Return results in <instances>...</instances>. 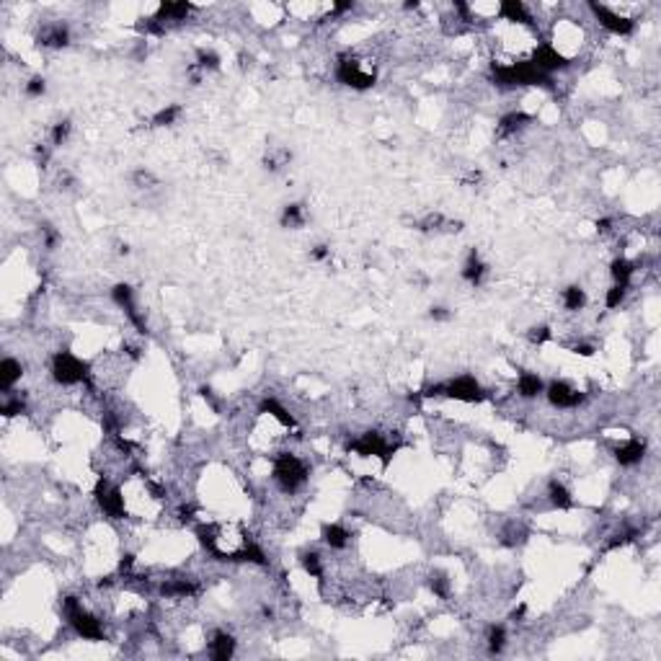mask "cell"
I'll return each instance as SVG.
<instances>
[{"mask_svg":"<svg viewBox=\"0 0 661 661\" xmlns=\"http://www.w3.org/2000/svg\"><path fill=\"white\" fill-rule=\"evenodd\" d=\"M646 457V442L638 437H628L625 442H620L618 447H615V460H618V465H622V468H636V465L643 463Z\"/></svg>","mask_w":661,"mask_h":661,"instance_id":"cell-4","label":"cell"},{"mask_svg":"<svg viewBox=\"0 0 661 661\" xmlns=\"http://www.w3.org/2000/svg\"><path fill=\"white\" fill-rule=\"evenodd\" d=\"M488 274V264L480 258V253L473 248L471 253H468V258H465L463 269H460V277H463V281H468L471 287H480L483 284V279H486Z\"/></svg>","mask_w":661,"mask_h":661,"instance_id":"cell-7","label":"cell"},{"mask_svg":"<svg viewBox=\"0 0 661 661\" xmlns=\"http://www.w3.org/2000/svg\"><path fill=\"white\" fill-rule=\"evenodd\" d=\"M300 566L310 578H323L326 576V558L318 550H302L300 553Z\"/></svg>","mask_w":661,"mask_h":661,"instance_id":"cell-15","label":"cell"},{"mask_svg":"<svg viewBox=\"0 0 661 661\" xmlns=\"http://www.w3.org/2000/svg\"><path fill=\"white\" fill-rule=\"evenodd\" d=\"M545 499H548V504L553 506V509H561V512H566V509H571V506H573V494H571V488L566 486L563 480H558V478H553L550 483H548Z\"/></svg>","mask_w":661,"mask_h":661,"instance_id":"cell-11","label":"cell"},{"mask_svg":"<svg viewBox=\"0 0 661 661\" xmlns=\"http://www.w3.org/2000/svg\"><path fill=\"white\" fill-rule=\"evenodd\" d=\"M321 540L326 548L341 553V550H347V548L352 545V532H349V527H344L341 522H326L321 527Z\"/></svg>","mask_w":661,"mask_h":661,"instance_id":"cell-5","label":"cell"},{"mask_svg":"<svg viewBox=\"0 0 661 661\" xmlns=\"http://www.w3.org/2000/svg\"><path fill=\"white\" fill-rule=\"evenodd\" d=\"M587 289L578 287V284H571V287L561 289V305L566 313H581L587 307Z\"/></svg>","mask_w":661,"mask_h":661,"instance_id":"cell-13","label":"cell"},{"mask_svg":"<svg viewBox=\"0 0 661 661\" xmlns=\"http://www.w3.org/2000/svg\"><path fill=\"white\" fill-rule=\"evenodd\" d=\"M429 589H431V594L434 597H439V599H450V592H452V578L447 576L445 571H439V569H434V571H429Z\"/></svg>","mask_w":661,"mask_h":661,"instance_id":"cell-16","label":"cell"},{"mask_svg":"<svg viewBox=\"0 0 661 661\" xmlns=\"http://www.w3.org/2000/svg\"><path fill=\"white\" fill-rule=\"evenodd\" d=\"M70 132H73V122L70 119H60L50 127V140L47 145L50 148H62L67 140H70Z\"/></svg>","mask_w":661,"mask_h":661,"instance_id":"cell-18","label":"cell"},{"mask_svg":"<svg viewBox=\"0 0 661 661\" xmlns=\"http://www.w3.org/2000/svg\"><path fill=\"white\" fill-rule=\"evenodd\" d=\"M307 223V212L302 204H284V209H281V217H279V225L284 228V230H300V228H305Z\"/></svg>","mask_w":661,"mask_h":661,"instance_id":"cell-14","label":"cell"},{"mask_svg":"<svg viewBox=\"0 0 661 661\" xmlns=\"http://www.w3.org/2000/svg\"><path fill=\"white\" fill-rule=\"evenodd\" d=\"M630 287H622V284H612V287L604 289V307L607 310H618L622 302H625V298H628Z\"/></svg>","mask_w":661,"mask_h":661,"instance_id":"cell-21","label":"cell"},{"mask_svg":"<svg viewBox=\"0 0 661 661\" xmlns=\"http://www.w3.org/2000/svg\"><path fill=\"white\" fill-rule=\"evenodd\" d=\"M183 114V109L179 104H168L165 109H160L155 116H153V127H171V124L179 122V116Z\"/></svg>","mask_w":661,"mask_h":661,"instance_id":"cell-22","label":"cell"},{"mask_svg":"<svg viewBox=\"0 0 661 661\" xmlns=\"http://www.w3.org/2000/svg\"><path fill=\"white\" fill-rule=\"evenodd\" d=\"M636 272H638V264H636V261H630L628 256L612 258V264H610L612 284H622V287H630V281H633Z\"/></svg>","mask_w":661,"mask_h":661,"instance_id":"cell-12","label":"cell"},{"mask_svg":"<svg viewBox=\"0 0 661 661\" xmlns=\"http://www.w3.org/2000/svg\"><path fill=\"white\" fill-rule=\"evenodd\" d=\"M527 339H529V344H548V341L553 339V330H550V326H532L529 328V333H527Z\"/></svg>","mask_w":661,"mask_h":661,"instance_id":"cell-24","label":"cell"},{"mask_svg":"<svg viewBox=\"0 0 661 661\" xmlns=\"http://www.w3.org/2000/svg\"><path fill=\"white\" fill-rule=\"evenodd\" d=\"M289 160H292V153L287 148H272L264 158V168L269 174H277L284 165H289Z\"/></svg>","mask_w":661,"mask_h":661,"instance_id":"cell-19","label":"cell"},{"mask_svg":"<svg viewBox=\"0 0 661 661\" xmlns=\"http://www.w3.org/2000/svg\"><path fill=\"white\" fill-rule=\"evenodd\" d=\"M543 396H545L548 403L553 405V408H558V411L578 408V405L587 401V396H584L576 385H571L569 380H550L545 385V393H543Z\"/></svg>","mask_w":661,"mask_h":661,"instance_id":"cell-2","label":"cell"},{"mask_svg":"<svg viewBox=\"0 0 661 661\" xmlns=\"http://www.w3.org/2000/svg\"><path fill=\"white\" fill-rule=\"evenodd\" d=\"M24 93H26V99H41V96L47 93V81H44L41 75H32V78L24 83Z\"/></svg>","mask_w":661,"mask_h":661,"instance_id":"cell-23","label":"cell"},{"mask_svg":"<svg viewBox=\"0 0 661 661\" xmlns=\"http://www.w3.org/2000/svg\"><path fill=\"white\" fill-rule=\"evenodd\" d=\"M50 377L52 382H57L62 388H75V385L91 380V370L81 356H75L67 349H60L50 359Z\"/></svg>","mask_w":661,"mask_h":661,"instance_id":"cell-1","label":"cell"},{"mask_svg":"<svg viewBox=\"0 0 661 661\" xmlns=\"http://www.w3.org/2000/svg\"><path fill=\"white\" fill-rule=\"evenodd\" d=\"M209 656L215 661H228L232 659V653H235V638L228 633V630H215L212 633V638H209Z\"/></svg>","mask_w":661,"mask_h":661,"instance_id":"cell-9","label":"cell"},{"mask_svg":"<svg viewBox=\"0 0 661 661\" xmlns=\"http://www.w3.org/2000/svg\"><path fill=\"white\" fill-rule=\"evenodd\" d=\"M220 55H217L215 50H209V47H199L197 50V60H194V65L202 70V73H212V70H220Z\"/></svg>","mask_w":661,"mask_h":661,"instance_id":"cell-20","label":"cell"},{"mask_svg":"<svg viewBox=\"0 0 661 661\" xmlns=\"http://www.w3.org/2000/svg\"><path fill=\"white\" fill-rule=\"evenodd\" d=\"M24 377V362L16 359V356H6L0 362V390H13Z\"/></svg>","mask_w":661,"mask_h":661,"instance_id":"cell-10","label":"cell"},{"mask_svg":"<svg viewBox=\"0 0 661 661\" xmlns=\"http://www.w3.org/2000/svg\"><path fill=\"white\" fill-rule=\"evenodd\" d=\"M545 393V380L537 375V372H520L517 375V396L522 398V401H535V398H540Z\"/></svg>","mask_w":661,"mask_h":661,"instance_id":"cell-8","label":"cell"},{"mask_svg":"<svg viewBox=\"0 0 661 661\" xmlns=\"http://www.w3.org/2000/svg\"><path fill=\"white\" fill-rule=\"evenodd\" d=\"M506 641H509V633H506V628L499 622V625H488L486 630V646H488V653H501L506 648Z\"/></svg>","mask_w":661,"mask_h":661,"instance_id":"cell-17","label":"cell"},{"mask_svg":"<svg viewBox=\"0 0 661 661\" xmlns=\"http://www.w3.org/2000/svg\"><path fill=\"white\" fill-rule=\"evenodd\" d=\"M39 44L44 50H65L70 44V26L62 24V21H52V24H44L39 29Z\"/></svg>","mask_w":661,"mask_h":661,"instance_id":"cell-3","label":"cell"},{"mask_svg":"<svg viewBox=\"0 0 661 661\" xmlns=\"http://www.w3.org/2000/svg\"><path fill=\"white\" fill-rule=\"evenodd\" d=\"M529 124H532V116H529L527 111L514 109V111H506V114L499 119L496 130H499V137H517L520 132L527 130Z\"/></svg>","mask_w":661,"mask_h":661,"instance_id":"cell-6","label":"cell"},{"mask_svg":"<svg viewBox=\"0 0 661 661\" xmlns=\"http://www.w3.org/2000/svg\"><path fill=\"white\" fill-rule=\"evenodd\" d=\"M310 258L313 261H328L330 258V246H326V243H318V246L310 248Z\"/></svg>","mask_w":661,"mask_h":661,"instance_id":"cell-26","label":"cell"},{"mask_svg":"<svg viewBox=\"0 0 661 661\" xmlns=\"http://www.w3.org/2000/svg\"><path fill=\"white\" fill-rule=\"evenodd\" d=\"M429 318L434 323H445V321H450L452 318V310L447 305H431L429 307Z\"/></svg>","mask_w":661,"mask_h":661,"instance_id":"cell-25","label":"cell"}]
</instances>
